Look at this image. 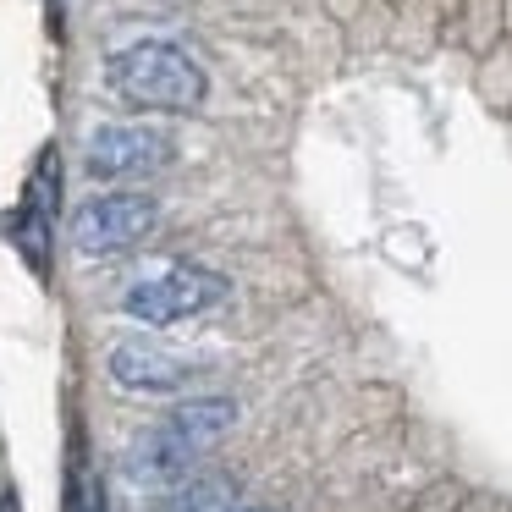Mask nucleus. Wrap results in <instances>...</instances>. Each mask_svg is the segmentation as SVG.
I'll return each mask as SVG.
<instances>
[{"label": "nucleus", "mask_w": 512, "mask_h": 512, "mask_svg": "<svg viewBox=\"0 0 512 512\" xmlns=\"http://www.w3.org/2000/svg\"><path fill=\"white\" fill-rule=\"evenodd\" d=\"M160 166H171V138L155 127H100L89 138V177L100 182H133V177H155Z\"/></svg>", "instance_id": "nucleus-4"}, {"label": "nucleus", "mask_w": 512, "mask_h": 512, "mask_svg": "<svg viewBox=\"0 0 512 512\" xmlns=\"http://www.w3.org/2000/svg\"><path fill=\"white\" fill-rule=\"evenodd\" d=\"M226 507H237V485L226 474H204L171 490L160 512H226Z\"/></svg>", "instance_id": "nucleus-8"}, {"label": "nucleus", "mask_w": 512, "mask_h": 512, "mask_svg": "<svg viewBox=\"0 0 512 512\" xmlns=\"http://www.w3.org/2000/svg\"><path fill=\"white\" fill-rule=\"evenodd\" d=\"M160 221V204L149 193H100L78 210L72 237H78L83 254H122V248L144 243Z\"/></svg>", "instance_id": "nucleus-3"}, {"label": "nucleus", "mask_w": 512, "mask_h": 512, "mask_svg": "<svg viewBox=\"0 0 512 512\" xmlns=\"http://www.w3.org/2000/svg\"><path fill=\"white\" fill-rule=\"evenodd\" d=\"M23 204L56 221V210H61V149L56 144H45V155H39V166H34V182H28V199Z\"/></svg>", "instance_id": "nucleus-9"}, {"label": "nucleus", "mask_w": 512, "mask_h": 512, "mask_svg": "<svg viewBox=\"0 0 512 512\" xmlns=\"http://www.w3.org/2000/svg\"><path fill=\"white\" fill-rule=\"evenodd\" d=\"M226 512H281V507H226Z\"/></svg>", "instance_id": "nucleus-11"}, {"label": "nucleus", "mask_w": 512, "mask_h": 512, "mask_svg": "<svg viewBox=\"0 0 512 512\" xmlns=\"http://www.w3.org/2000/svg\"><path fill=\"white\" fill-rule=\"evenodd\" d=\"M226 298V276L215 270H199V265H171L160 276H144L122 292V309L144 325H177V320H193V314L215 309Z\"/></svg>", "instance_id": "nucleus-2"}, {"label": "nucleus", "mask_w": 512, "mask_h": 512, "mask_svg": "<svg viewBox=\"0 0 512 512\" xmlns=\"http://www.w3.org/2000/svg\"><path fill=\"white\" fill-rule=\"evenodd\" d=\"M78 512H105V496H100V485H94V474H83V501H78Z\"/></svg>", "instance_id": "nucleus-10"}, {"label": "nucleus", "mask_w": 512, "mask_h": 512, "mask_svg": "<svg viewBox=\"0 0 512 512\" xmlns=\"http://www.w3.org/2000/svg\"><path fill=\"white\" fill-rule=\"evenodd\" d=\"M232 419H237V402H232V397H199V402H177V408H171L160 424H166L171 435H182L188 446H199V452H204V446H210Z\"/></svg>", "instance_id": "nucleus-6"}, {"label": "nucleus", "mask_w": 512, "mask_h": 512, "mask_svg": "<svg viewBox=\"0 0 512 512\" xmlns=\"http://www.w3.org/2000/svg\"><path fill=\"white\" fill-rule=\"evenodd\" d=\"M105 83L144 111H199L204 89H210L199 61L171 39H138V45L116 50L105 61Z\"/></svg>", "instance_id": "nucleus-1"}, {"label": "nucleus", "mask_w": 512, "mask_h": 512, "mask_svg": "<svg viewBox=\"0 0 512 512\" xmlns=\"http://www.w3.org/2000/svg\"><path fill=\"white\" fill-rule=\"evenodd\" d=\"M105 369H111V380H116L122 391H182V386H193V380L204 375L193 358H177V353H166V347H149V342H122V347H111Z\"/></svg>", "instance_id": "nucleus-5"}, {"label": "nucleus", "mask_w": 512, "mask_h": 512, "mask_svg": "<svg viewBox=\"0 0 512 512\" xmlns=\"http://www.w3.org/2000/svg\"><path fill=\"white\" fill-rule=\"evenodd\" d=\"M6 237H12V248L28 259V270L50 276V215H39L23 204V210L6 215Z\"/></svg>", "instance_id": "nucleus-7"}]
</instances>
